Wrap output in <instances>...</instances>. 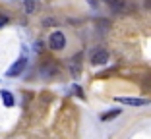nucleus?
Listing matches in <instances>:
<instances>
[{"label":"nucleus","mask_w":151,"mask_h":139,"mask_svg":"<svg viewBox=\"0 0 151 139\" xmlns=\"http://www.w3.org/2000/svg\"><path fill=\"white\" fill-rule=\"evenodd\" d=\"M6 23H8V18H6V16H0V27L6 25Z\"/></svg>","instance_id":"nucleus-10"},{"label":"nucleus","mask_w":151,"mask_h":139,"mask_svg":"<svg viewBox=\"0 0 151 139\" xmlns=\"http://www.w3.org/2000/svg\"><path fill=\"white\" fill-rule=\"evenodd\" d=\"M80 60H81V54H76L74 58H72V64H70V66H72V73H74V76H78V73H80V66H81Z\"/></svg>","instance_id":"nucleus-7"},{"label":"nucleus","mask_w":151,"mask_h":139,"mask_svg":"<svg viewBox=\"0 0 151 139\" xmlns=\"http://www.w3.org/2000/svg\"><path fill=\"white\" fill-rule=\"evenodd\" d=\"M23 10H25L27 16H31L35 12V0H23Z\"/></svg>","instance_id":"nucleus-8"},{"label":"nucleus","mask_w":151,"mask_h":139,"mask_svg":"<svg viewBox=\"0 0 151 139\" xmlns=\"http://www.w3.org/2000/svg\"><path fill=\"white\" fill-rule=\"evenodd\" d=\"M25 66H27V58H25V56L18 58L16 62L12 64V66L8 68V72H6V77H16V76H19V73L25 70Z\"/></svg>","instance_id":"nucleus-2"},{"label":"nucleus","mask_w":151,"mask_h":139,"mask_svg":"<svg viewBox=\"0 0 151 139\" xmlns=\"http://www.w3.org/2000/svg\"><path fill=\"white\" fill-rule=\"evenodd\" d=\"M111 6V10L112 12H116V14H126V12H130V6H128V0H114L112 4H109Z\"/></svg>","instance_id":"nucleus-5"},{"label":"nucleus","mask_w":151,"mask_h":139,"mask_svg":"<svg viewBox=\"0 0 151 139\" xmlns=\"http://www.w3.org/2000/svg\"><path fill=\"white\" fill-rule=\"evenodd\" d=\"M120 112H122L120 108H114V110H111V112H105V114H103V116H101V120H103V122H109L111 118H116Z\"/></svg>","instance_id":"nucleus-9"},{"label":"nucleus","mask_w":151,"mask_h":139,"mask_svg":"<svg viewBox=\"0 0 151 139\" xmlns=\"http://www.w3.org/2000/svg\"><path fill=\"white\" fill-rule=\"evenodd\" d=\"M103 2H105V4H112V2H114V0H103Z\"/></svg>","instance_id":"nucleus-12"},{"label":"nucleus","mask_w":151,"mask_h":139,"mask_svg":"<svg viewBox=\"0 0 151 139\" xmlns=\"http://www.w3.org/2000/svg\"><path fill=\"white\" fill-rule=\"evenodd\" d=\"M114 101L120 104H128V106H143L149 103L147 99H138V97H114Z\"/></svg>","instance_id":"nucleus-4"},{"label":"nucleus","mask_w":151,"mask_h":139,"mask_svg":"<svg viewBox=\"0 0 151 139\" xmlns=\"http://www.w3.org/2000/svg\"><path fill=\"white\" fill-rule=\"evenodd\" d=\"M66 46V37L62 31H52L49 37V48L52 50H62Z\"/></svg>","instance_id":"nucleus-1"},{"label":"nucleus","mask_w":151,"mask_h":139,"mask_svg":"<svg viewBox=\"0 0 151 139\" xmlns=\"http://www.w3.org/2000/svg\"><path fill=\"white\" fill-rule=\"evenodd\" d=\"M143 6H145L147 10H151V0H143Z\"/></svg>","instance_id":"nucleus-11"},{"label":"nucleus","mask_w":151,"mask_h":139,"mask_svg":"<svg viewBox=\"0 0 151 139\" xmlns=\"http://www.w3.org/2000/svg\"><path fill=\"white\" fill-rule=\"evenodd\" d=\"M107 62H109V50L105 48L93 50V54H91V64L93 66H105Z\"/></svg>","instance_id":"nucleus-3"},{"label":"nucleus","mask_w":151,"mask_h":139,"mask_svg":"<svg viewBox=\"0 0 151 139\" xmlns=\"http://www.w3.org/2000/svg\"><path fill=\"white\" fill-rule=\"evenodd\" d=\"M0 97H2V103H4V106H14V95L10 93V91H0Z\"/></svg>","instance_id":"nucleus-6"}]
</instances>
